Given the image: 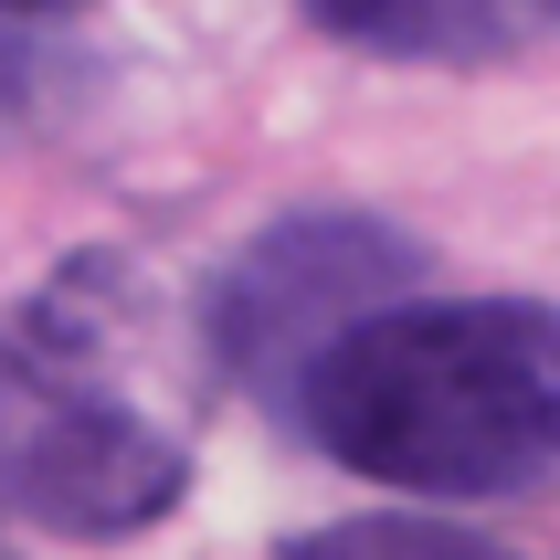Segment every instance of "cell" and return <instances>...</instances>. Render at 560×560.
<instances>
[{"label": "cell", "mask_w": 560, "mask_h": 560, "mask_svg": "<svg viewBox=\"0 0 560 560\" xmlns=\"http://www.w3.org/2000/svg\"><path fill=\"white\" fill-rule=\"evenodd\" d=\"M296 550H307V560H328V550H476V539L423 518V529H317V539H296Z\"/></svg>", "instance_id": "5b68a950"}, {"label": "cell", "mask_w": 560, "mask_h": 560, "mask_svg": "<svg viewBox=\"0 0 560 560\" xmlns=\"http://www.w3.org/2000/svg\"><path fill=\"white\" fill-rule=\"evenodd\" d=\"M307 22L381 63H508L560 32V0H307Z\"/></svg>", "instance_id": "277c9868"}, {"label": "cell", "mask_w": 560, "mask_h": 560, "mask_svg": "<svg viewBox=\"0 0 560 560\" xmlns=\"http://www.w3.org/2000/svg\"><path fill=\"white\" fill-rule=\"evenodd\" d=\"M285 423L371 487L529 498L560 476V307L381 296L296 371Z\"/></svg>", "instance_id": "7a4b0ae2"}, {"label": "cell", "mask_w": 560, "mask_h": 560, "mask_svg": "<svg viewBox=\"0 0 560 560\" xmlns=\"http://www.w3.org/2000/svg\"><path fill=\"white\" fill-rule=\"evenodd\" d=\"M43 11H74V0H43Z\"/></svg>", "instance_id": "8992f818"}, {"label": "cell", "mask_w": 560, "mask_h": 560, "mask_svg": "<svg viewBox=\"0 0 560 560\" xmlns=\"http://www.w3.org/2000/svg\"><path fill=\"white\" fill-rule=\"evenodd\" d=\"M412 265H423V254H412L392 222H371V212H296V222H276V233L244 244L233 265H222V285L201 296L212 360L285 412L296 371H307L360 307L402 296Z\"/></svg>", "instance_id": "3957f363"}, {"label": "cell", "mask_w": 560, "mask_h": 560, "mask_svg": "<svg viewBox=\"0 0 560 560\" xmlns=\"http://www.w3.org/2000/svg\"><path fill=\"white\" fill-rule=\"evenodd\" d=\"M201 307H170L127 254H74L0 328V539H138L190 487L212 381Z\"/></svg>", "instance_id": "6da1fadb"}]
</instances>
